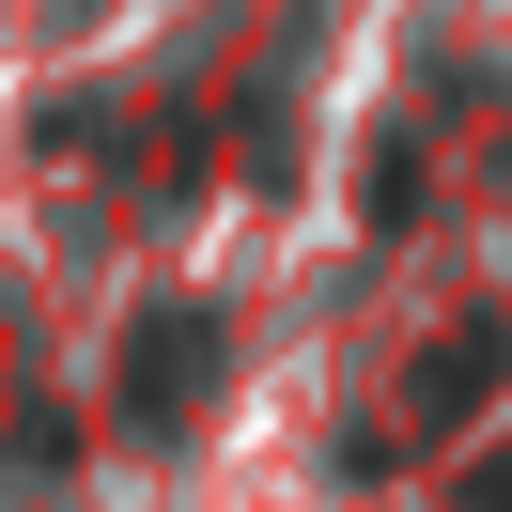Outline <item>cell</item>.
<instances>
[{
	"mask_svg": "<svg viewBox=\"0 0 512 512\" xmlns=\"http://www.w3.org/2000/svg\"><path fill=\"white\" fill-rule=\"evenodd\" d=\"M497 373H512V326H466V342H450L435 373H404V419H419V435H450V419H466Z\"/></svg>",
	"mask_w": 512,
	"mask_h": 512,
	"instance_id": "cell-2",
	"label": "cell"
},
{
	"mask_svg": "<svg viewBox=\"0 0 512 512\" xmlns=\"http://www.w3.org/2000/svg\"><path fill=\"white\" fill-rule=\"evenodd\" d=\"M202 388H218V311H156L125 357V419H187Z\"/></svg>",
	"mask_w": 512,
	"mask_h": 512,
	"instance_id": "cell-1",
	"label": "cell"
}]
</instances>
